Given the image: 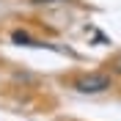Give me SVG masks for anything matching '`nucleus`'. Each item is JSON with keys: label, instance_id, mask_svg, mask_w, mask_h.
Here are the masks:
<instances>
[{"label": "nucleus", "instance_id": "nucleus-1", "mask_svg": "<svg viewBox=\"0 0 121 121\" xmlns=\"http://www.w3.org/2000/svg\"><path fill=\"white\" fill-rule=\"evenodd\" d=\"M113 88V74L110 72H88V74L77 77L74 80V91L77 94H88V96H94V94H105V91Z\"/></svg>", "mask_w": 121, "mask_h": 121}, {"label": "nucleus", "instance_id": "nucleus-2", "mask_svg": "<svg viewBox=\"0 0 121 121\" xmlns=\"http://www.w3.org/2000/svg\"><path fill=\"white\" fill-rule=\"evenodd\" d=\"M11 39H14L17 44H30V47H39V41H36V39H30L25 30H14V33H11Z\"/></svg>", "mask_w": 121, "mask_h": 121}, {"label": "nucleus", "instance_id": "nucleus-3", "mask_svg": "<svg viewBox=\"0 0 121 121\" xmlns=\"http://www.w3.org/2000/svg\"><path fill=\"white\" fill-rule=\"evenodd\" d=\"M110 74H116V77H121V52L116 55L113 60H110Z\"/></svg>", "mask_w": 121, "mask_h": 121}, {"label": "nucleus", "instance_id": "nucleus-4", "mask_svg": "<svg viewBox=\"0 0 121 121\" xmlns=\"http://www.w3.org/2000/svg\"><path fill=\"white\" fill-rule=\"evenodd\" d=\"M30 3H36V6H41V3H60V0H30Z\"/></svg>", "mask_w": 121, "mask_h": 121}, {"label": "nucleus", "instance_id": "nucleus-5", "mask_svg": "<svg viewBox=\"0 0 121 121\" xmlns=\"http://www.w3.org/2000/svg\"><path fill=\"white\" fill-rule=\"evenodd\" d=\"M60 121H72V118H60Z\"/></svg>", "mask_w": 121, "mask_h": 121}]
</instances>
